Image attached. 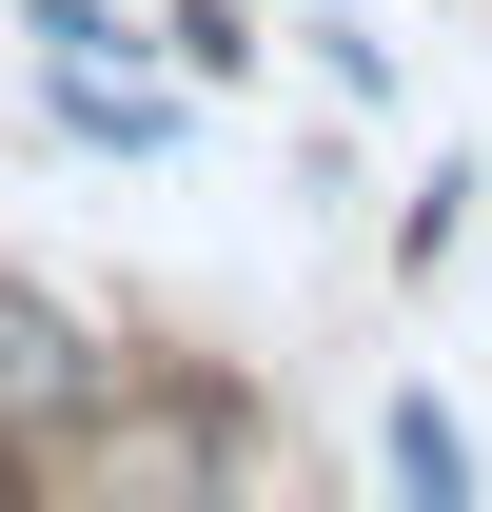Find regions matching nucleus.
<instances>
[{"mask_svg": "<svg viewBox=\"0 0 492 512\" xmlns=\"http://www.w3.org/2000/svg\"><path fill=\"white\" fill-rule=\"evenodd\" d=\"M79 414H99V335H79L40 276H0V473L79 453Z\"/></svg>", "mask_w": 492, "mask_h": 512, "instance_id": "1", "label": "nucleus"}, {"mask_svg": "<svg viewBox=\"0 0 492 512\" xmlns=\"http://www.w3.org/2000/svg\"><path fill=\"white\" fill-rule=\"evenodd\" d=\"M374 473H394L414 512H453V493H473V434H453L433 394H394V414H374Z\"/></svg>", "mask_w": 492, "mask_h": 512, "instance_id": "2", "label": "nucleus"}]
</instances>
